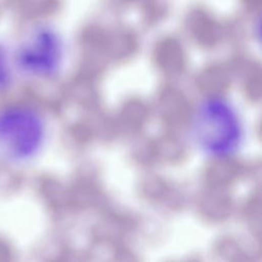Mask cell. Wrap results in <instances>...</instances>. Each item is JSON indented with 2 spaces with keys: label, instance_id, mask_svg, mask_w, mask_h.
<instances>
[{
  "label": "cell",
  "instance_id": "6da1fadb",
  "mask_svg": "<svg viewBox=\"0 0 262 262\" xmlns=\"http://www.w3.org/2000/svg\"><path fill=\"white\" fill-rule=\"evenodd\" d=\"M191 130L199 147L214 157L233 154L243 138V127L235 108L217 96L208 97L198 105Z\"/></svg>",
  "mask_w": 262,
  "mask_h": 262
},
{
  "label": "cell",
  "instance_id": "7a4b0ae2",
  "mask_svg": "<svg viewBox=\"0 0 262 262\" xmlns=\"http://www.w3.org/2000/svg\"><path fill=\"white\" fill-rule=\"evenodd\" d=\"M45 122L35 108L14 104L0 110V156L23 163L34 158L45 139Z\"/></svg>",
  "mask_w": 262,
  "mask_h": 262
},
{
  "label": "cell",
  "instance_id": "3957f363",
  "mask_svg": "<svg viewBox=\"0 0 262 262\" xmlns=\"http://www.w3.org/2000/svg\"><path fill=\"white\" fill-rule=\"evenodd\" d=\"M62 54V43L56 32L41 27L30 33L18 46L15 63L26 75L49 78L58 72Z\"/></svg>",
  "mask_w": 262,
  "mask_h": 262
},
{
  "label": "cell",
  "instance_id": "277c9868",
  "mask_svg": "<svg viewBox=\"0 0 262 262\" xmlns=\"http://www.w3.org/2000/svg\"><path fill=\"white\" fill-rule=\"evenodd\" d=\"M11 81V71L8 57L4 48L0 45V90L7 87Z\"/></svg>",
  "mask_w": 262,
  "mask_h": 262
}]
</instances>
